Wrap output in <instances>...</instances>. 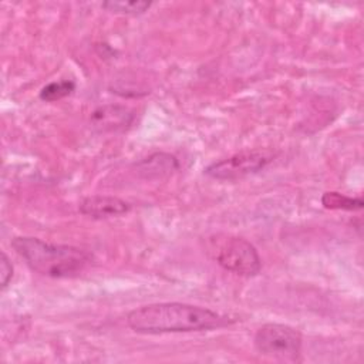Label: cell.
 I'll return each instance as SVG.
<instances>
[{
    "instance_id": "obj_1",
    "label": "cell",
    "mask_w": 364,
    "mask_h": 364,
    "mask_svg": "<svg viewBox=\"0 0 364 364\" xmlns=\"http://www.w3.org/2000/svg\"><path fill=\"white\" fill-rule=\"evenodd\" d=\"M127 323L135 333L162 334L213 330L229 324L230 320L205 307L166 301L131 310L127 316Z\"/></svg>"
},
{
    "instance_id": "obj_2",
    "label": "cell",
    "mask_w": 364,
    "mask_h": 364,
    "mask_svg": "<svg viewBox=\"0 0 364 364\" xmlns=\"http://www.w3.org/2000/svg\"><path fill=\"white\" fill-rule=\"evenodd\" d=\"M13 249L34 272L48 277H74L92 260V255L70 245H55L38 237L18 236L11 240Z\"/></svg>"
},
{
    "instance_id": "obj_3",
    "label": "cell",
    "mask_w": 364,
    "mask_h": 364,
    "mask_svg": "<svg viewBox=\"0 0 364 364\" xmlns=\"http://www.w3.org/2000/svg\"><path fill=\"white\" fill-rule=\"evenodd\" d=\"M212 252L218 264L235 274L252 277L262 269V260L256 247L243 237H213Z\"/></svg>"
},
{
    "instance_id": "obj_4",
    "label": "cell",
    "mask_w": 364,
    "mask_h": 364,
    "mask_svg": "<svg viewBox=\"0 0 364 364\" xmlns=\"http://www.w3.org/2000/svg\"><path fill=\"white\" fill-rule=\"evenodd\" d=\"M253 343L260 354L280 361H297L301 351L300 331L280 323L263 324Z\"/></svg>"
},
{
    "instance_id": "obj_5",
    "label": "cell",
    "mask_w": 364,
    "mask_h": 364,
    "mask_svg": "<svg viewBox=\"0 0 364 364\" xmlns=\"http://www.w3.org/2000/svg\"><path fill=\"white\" fill-rule=\"evenodd\" d=\"M274 158L269 149H246L205 168V175L218 181H235L257 173Z\"/></svg>"
},
{
    "instance_id": "obj_6",
    "label": "cell",
    "mask_w": 364,
    "mask_h": 364,
    "mask_svg": "<svg viewBox=\"0 0 364 364\" xmlns=\"http://www.w3.org/2000/svg\"><path fill=\"white\" fill-rule=\"evenodd\" d=\"M129 209H131V205L127 200L117 196H108V195L87 196L78 205V210L82 215L94 219L119 216L127 213Z\"/></svg>"
},
{
    "instance_id": "obj_7",
    "label": "cell",
    "mask_w": 364,
    "mask_h": 364,
    "mask_svg": "<svg viewBox=\"0 0 364 364\" xmlns=\"http://www.w3.org/2000/svg\"><path fill=\"white\" fill-rule=\"evenodd\" d=\"M135 169L144 179H164L179 169V162L171 154L155 152L136 162Z\"/></svg>"
},
{
    "instance_id": "obj_8",
    "label": "cell",
    "mask_w": 364,
    "mask_h": 364,
    "mask_svg": "<svg viewBox=\"0 0 364 364\" xmlns=\"http://www.w3.org/2000/svg\"><path fill=\"white\" fill-rule=\"evenodd\" d=\"M132 112L119 105H104L92 112V125L100 131H118L124 129L132 122Z\"/></svg>"
},
{
    "instance_id": "obj_9",
    "label": "cell",
    "mask_w": 364,
    "mask_h": 364,
    "mask_svg": "<svg viewBox=\"0 0 364 364\" xmlns=\"http://www.w3.org/2000/svg\"><path fill=\"white\" fill-rule=\"evenodd\" d=\"M321 205L326 209L340 210H360L364 205L361 198H351L340 192H324L321 196Z\"/></svg>"
},
{
    "instance_id": "obj_10",
    "label": "cell",
    "mask_w": 364,
    "mask_h": 364,
    "mask_svg": "<svg viewBox=\"0 0 364 364\" xmlns=\"http://www.w3.org/2000/svg\"><path fill=\"white\" fill-rule=\"evenodd\" d=\"M152 6L151 1H139V0H129V1H118V0H108L101 4L102 9L117 14H127V16H136L145 13Z\"/></svg>"
},
{
    "instance_id": "obj_11",
    "label": "cell",
    "mask_w": 364,
    "mask_h": 364,
    "mask_svg": "<svg viewBox=\"0 0 364 364\" xmlns=\"http://www.w3.org/2000/svg\"><path fill=\"white\" fill-rule=\"evenodd\" d=\"M75 90V82L70 80L63 81H53L44 85L40 91V98L47 102L58 101L67 95H70Z\"/></svg>"
},
{
    "instance_id": "obj_12",
    "label": "cell",
    "mask_w": 364,
    "mask_h": 364,
    "mask_svg": "<svg viewBox=\"0 0 364 364\" xmlns=\"http://www.w3.org/2000/svg\"><path fill=\"white\" fill-rule=\"evenodd\" d=\"M0 277H1V289H6L13 277V266L4 252H1V259H0Z\"/></svg>"
}]
</instances>
